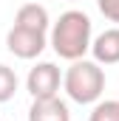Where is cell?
Segmentation results:
<instances>
[{
    "label": "cell",
    "mask_w": 119,
    "mask_h": 121,
    "mask_svg": "<svg viewBox=\"0 0 119 121\" xmlns=\"http://www.w3.org/2000/svg\"><path fill=\"white\" fill-rule=\"evenodd\" d=\"M14 93H17V73L9 65H0V104L14 99Z\"/></svg>",
    "instance_id": "9c48e42d"
},
{
    "label": "cell",
    "mask_w": 119,
    "mask_h": 121,
    "mask_svg": "<svg viewBox=\"0 0 119 121\" xmlns=\"http://www.w3.org/2000/svg\"><path fill=\"white\" fill-rule=\"evenodd\" d=\"M6 48L17 59H37L45 51V34L20 28V26H11L9 34H6Z\"/></svg>",
    "instance_id": "277c9868"
},
{
    "label": "cell",
    "mask_w": 119,
    "mask_h": 121,
    "mask_svg": "<svg viewBox=\"0 0 119 121\" xmlns=\"http://www.w3.org/2000/svg\"><path fill=\"white\" fill-rule=\"evenodd\" d=\"M62 87L71 101L77 104H94L105 90V70L94 59H77L62 76Z\"/></svg>",
    "instance_id": "7a4b0ae2"
},
{
    "label": "cell",
    "mask_w": 119,
    "mask_h": 121,
    "mask_svg": "<svg viewBox=\"0 0 119 121\" xmlns=\"http://www.w3.org/2000/svg\"><path fill=\"white\" fill-rule=\"evenodd\" d=\"M91 17L79 9H71L65 14H60V20L51 26V48L60 59L77 62L85 59L91 51Z\"/></svg>",
    "instance_id": "6da1fadb"
},
{
    "label": "cell",
    "mask_w": 119,
    "mask_h": 121,
    "mask_svg": "<svg viewBox=\"0 0 119 121\" xmlns=\"http://www.w3.org/2000/svg\"><path fill=\"white\" fill-rule=\"evenodd\" d=\"M60 82H62V76H60L57 65L54 62H40L26 76V90L31 93V99H51V96H57Z\"/></svg>",
    "instance_id": "3957f363"
},
{
    "label": "cell",
    "mask_w": 119,
    "mask_h": 121,
    "mask_svg": "<svg viewBox=\"0 0 119 121\" xmlns=\"http://www.w3.org/2000/svg\"><path fill=\"white\" fill-rule=\"evenodd\" d=\"M29 121H71V110L60 96L34 99L29 107Z\"/></svg>",
    "instance_id": "5b68a950"
},
{
    "label": "cell",
    "mask_w": 119,
    "mask_h": 121,
    "mask_svg": "<svg viewBox=\"0 0 119 121\" xmlns=\"http://www.w3.org/2000/svg\"><path fill=\"white\" fill-rule=\"evenodd\" d=\"M91 54H94V62H99V65H116L119 62V28L102 31L91 42Z\"/></svg>",
    "instance_id": "8992f818"
},
{
    "label": "cell",
    "mask_w": 119,
    "mask_h": 121,
    "mask_svg": "<svg viewBox=\"0 0 119 121\" xmlns=\"http://www.w3.org/2000/svg\"><path fill=\"white\" fill-rule=\"evenodd\" d=\"M96 6H99V11H102L111 23L119 26V0H96Z\"/></svg>",
    "instance_id": "30bf717a"
},
{
    "label": "cell",
    "mask_w": 119,
    "mask_h": 121,
    "mask_svg": "<svg viewBox=\"0 0 119 121\" xmlns=\"http://www.w3.org/2000/svg\"><path fill=\"white\" fill-rule=\"evenodd\" d=\"M88 121H119V99H105L91 110Z\"/></svg>",
    "instance_id": "ba28073f"
},
{
    "label": "cell",
    "mask_w": 119,
    "mask_h": 121,
    "mask_svg": "<svg viewBox=\"0 0 119 121\" xmlns=\"http://www.w3.org/2000/svg\"><path fill=\"white\" fill-rule=\"evenodd\" d=\"M14 26L45 34L48 26H51V20H48V9L40 6V3H26V6H20L17 14H14Z\"/></svg>",
    "instance_id": "52a82bcc"
}]
</instances>
